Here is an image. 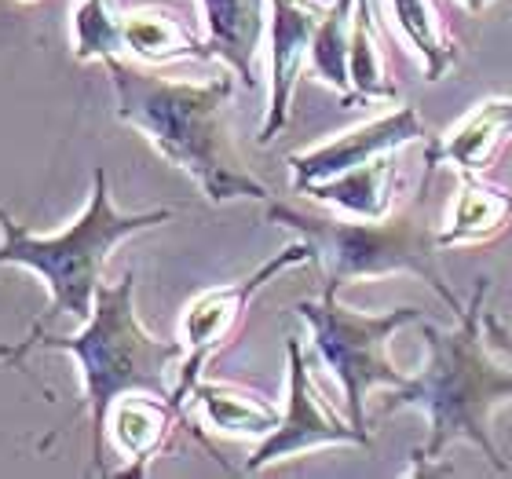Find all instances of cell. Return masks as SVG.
I'll use <instances>...</instances> for the list:
<instances>
[{"label":"cell","mask_w":512,"mask_h":479,"mask_svg":"<svg viewBox=\"0 0 512 479\" xmlns=\"http://www.w3.org/2000/svg\"><path fill=\"white\" fill-rule=\"evenodd\" d=\"M172 209H150V213H118L110 202L107 169H96L92 194L74 224L59 235H33L26 227L0 209V264L30 267L33 275L48 286V311L33 322L30 333L48 330L55 319H74L85 326L96 311V293L103 286L110 253L125 238L169 224Z\"/></svg>","instance_id":"obj_4"},{"label":"cell","mask_w":512,"mask_h":479,"mask_svg":"<svg viewBox=\"0 0 512 479\" xmlns=\"http://www.w3.org/2000/svg\"><path fill=\"white\" fill-rule=\"evenodd\" d=\"M428 136L425 118L417 114V107H395L381 118L366 121V125H355L348 132H341L337 139H326L319 147L311 150H297L289 154L286 165L293 172V187L300 194L308 191L311 183H322L337 176V172H348L355 165H366V161L381 158V154H395V150L410 147V143H421Z\"/></svg>","instance_id":"obj_9"},{"label":"cell","mask_w":512,"mask_h":479,"mask_svg":"<svg viewBox=\"0 0 512 479\" xmlns=\"http://www.w3.org/2000/svg\"><path fill=\"white\" fill-rule=\"evenodd\" d=\"M297 315L311 326L315 355L326 362V370L337 377L344 392V410L366 439L370 436V417L366 399L374 388H399L406 373L388 359V341L403 326L425 319L421 308H392V311H355L341 304V289L322 286L319 300H300Z\"/></svg>","instance_id":"obj_6"},{"label":"cell","mask_w":512,"mask_h":479,"mask_svg":"<svg viewBox=\"0 0 512 479\" xmlns=\"http://www.w3.org/2000/svg\"><path fill=\"white\" fill-rule=\"evenodd\" d=\"M205 44L249 88L256 85V52L267 33L264 0H202Z\"/></svg>","instance_id":"obj_14"},{"label":"cell","mask_w":512,"mask_h":479,"mask_svg":"<svg viewBox=\"0 0 512 479\" xmlns=\"http://www.w3.org/2000/svg\"><path fill=\"white\" fill-rule=\"evenodd\" d=\"M286 355H289V392H286V410L282 421L271 436L256 443L253 458L242 465L246 476L271 469L278 461L300 458L308 450L319 447H374V439H366L352 421L337 417L319 395L315 381H311L308 355L300 348L297 337H286Z\"/></svg>","instance_id":"obj_8"},{"label":"cell","mask_w":512,"mask_h":479,"mask_svg":"<svg viewBox=\"0 0 512 479\" xmlns=\"http://www.w3.org/2000/svg\"><path fill=\"white\" fill-rule=\"evenodd\" d=\"M267 220L297 231L311 245L315 264L326 271V286L341 289L355 278H384V275H417L436 289V297L447 308L461 311L454 286L439 271V242L428 227L421 209H403L384 220H333V216L300 213L286 202H267Z\"/></svg>","instance_id":"obj_5"},{"label":"cell","mask_w":512,"mask_h":479,"mask_svg":"<svg viewBox=\"0 0 512 479\" xmlns=\"http://www.w3.org/2000/svg\"><path fill=\"white\" fill-rule=\"evenodd\" d=\"M458 4H461L465 11H469V15H483V11L491 8L494 0H458Z\"/></svg>","instance_id":"obj_23"},{"label":"cell","mask_w":512,"mask_h":479,"mask_svg":"<svg viewBox=\"0 0 512 479\" xmlns=\"http://www.w3.org/2000/svg\"><path fill=\"white\" fill-rule=\"evenodd\" d=\"M125 52L150 66L180 63V59H213L205 37H194L187 22L169 8L125 11Z\"/></svg>","instance_id":"obj_18"},{"label":"cell","mask_w":512,"mask_h":479,"mask_svg":"<svg viewBox=\"0 0 512 479\" xmlns=\"http://www.w3.org/2000/svg\"><path fill=\"white\" fill-rule=\"evenodd\" d=\"M180 410L150 392H132L121 395L118 403L110 406L107 417V439L114 443L121 458L128 461L125 476H147L150 461L158 458L161 450L169 447L172 428L180 421Z\"/></svg>","instance_id":"obj_12"},{"label":"cell","mask_w":512,"mask_h":479,"mask_svg":"<svg viewBox=\"0 0 512 479\" xmlns=\"http://www.w3.org/2000/svg\"><path fill=\"white\" fill-rule=\"evenodd\" d=\"M300 264H315L311 245L300 242L286 245L278 256H271L267 264H260L249 278L227 282V286H213L198 293V297L183 308L180 319V341H183V362L176 366V388H172V406L187 414V399H191L194 384L202 381V370L213 362V355L224 348L227 341H235L238 326L246 319L249 304L267 282H275L282 271Z\"/></svg>","instance_id":"obj_7"},{"label":"cell","mask_w":512,"mask_h":479,"mask_svg":"<svg viewBox=\"0 0 512 479\" xmlns=\"http://www.w3.org/2000/svg\"><path fill=\"white\" fill-rule=\"evenodd\" d=\"M118 96V121L136 128L172 169L187 172L213 205L253 198L271 202V191L242 165L231 128L224 121L235 81L227 74L213 81H169L121 55L103 63Z\"/></svg>","instance_id":"obj_2"},{"label":"cell","mask_w":512,"mask_h":479,"mask_svg":"<svg viewBox=\"0 0 512 479\" xmlns=\"http://www.w3.org/2000/svg\"><path fill=\"white\" fill-rule=\"evenodd\" d=\"M194 406L202 410L205 425L220 432V436H271L282 421L278 406H271L264 395L238 388L227 381H198L191 392Z\"/></svg>","instance_id":"obj_17"},{"label":"cell","mask_w":512,"mask_h":479,"mask_svg":"<svg viewBox=\"0 0 512 479\" xmlns=\"http://www.w3.org/2000/svg\"><path fill=\"white\" fill-rule=\"evenodd\" d=\"M509 136L512 96L480 99L458 125L447 128L443 136L428 139L425 176H432V169H439V165H450V169L458 172H487V165H491L494 154L502 150V143Z\"/></svg>","instance_id":"obj_11"},{"label":"cell","mask_w":512,"mask_h":479,"mask_svg":"<svg viewBox=\"0 0 512 479\" xmlns=\"http://www.w3.org/2000/svg\"><path fill=\"white\" fill-rule=\"evenodd\" d=\"M483 330H487V341H491V348H498V352H505L512 359V333H509V326H505L498 315L483 311Z\"/></svg>","instance_id":"obj_22"},{"label":"cell","mask_w":512,"mask_h":479,"mask_svg":"<svg viewBox=\"0 0 512 479\" xmlns=\"http://www.w3.org/2000/svg\"><path fill=\"white\" fill-rule=\"evenodd\" d=\"M26 4H33V0H26Z\"/></svg>","instance_id":"obj_24"},{"label":"cell","mask_w":512,"mask_h":479,"mask_svg":"<svg viewBox=\"0 0 512 479\" xmlns=\"http://www.w3.org/2000/svg\"><path fill=\"white\" fill-rule=\"evenodd\" d=\"M491 293V275L476 278L472 300L458 311L454 330H439L421 322V337L428 344V362L417 377H406L392 388L384 414L392 410H421L428 421V436L410 454V472H432L454 443H472L483 450L498 476H509L512 461L494 439V414L512 403V366L491 355V341L483 330V304Z\"/></svg>","instance_id":"obj_1"},{"label":"cell","mask_w":512,"mask_h":479,"mask_svg":"<svg viewBox=\"0 0 512 479\" xmlns=\"http://www.w3.org/2000/svg\"><path fill=\"white\" fill-rule=\"evenodd\" d=\"M395 154H381V158L366 161V165L337 172L330 180L311 183L304 194L315 198L319 205H330V209L355 216V220H384V216H392Z\"/></svg>","instance_id":"obj_15"},{"label":"cell","mask_w":512,"mask_h":479,"mask_svg":"<svg viewBox=\"0 0 512 479\" xmlns=\"http://www.w3.org/2000/svg\"><path fill=\"white\" fill-rule=\"evenodd\" d=\"M322 11L308 0H271L267 15V41H271V99H267V118L260 125V147L289 125V107L297 92L304 66L311 63V41L319 26Z\"/></svg>","instance_id":"obj_10"},{"label":"cell","mask_w":512,"mask_h":479,"mask_svg":"<svg viewBox=\"0 0 512 479\" xmlns=\"http://www.w3.org/2000/svg\"><path fill=\"white\" fill-rule=\"evenodd\" d=\"M348 70H352L355 96L366 103H392L395 85L384 74L381 44L374 33V8L370 0H355V22H352V52H348Z\"/></svg>","instance_id":"obj_20"},{"label":"cell","mask_w":512,"mask_h":479,"mask_svg":"<svg viewBox=\"0 0 512 479\" xmlns=\"http://www.w3.org/2000/svg\"><path fill=\"white\" fill-rule=\"evenodd\" d=\"M388 4H392V19L403 33V41L410 44V52L421 63L425 81H443L458 66L461 44L450 30L439 0H388Z\"/></svg>","instance_id":"obj_16"},{"label":"cell","mask_w":512,"mask_h":479,"mask_svg":"<svg viewBox=\"0 0 512 479\" xmlns=\"http://www.w3.org/2000/svg\"><path fill=\"white\" fill-rule=\"evenodd\" d=\"M512 224V191L487 180L483 172H458V194L450 202L447 224L439 227V249L491 245Z\"/></svg>","instance_id":"obj_13"},{"label":"cell","mask_w":512,"mask_h":479,"mask_svg":"<svg viewBox=\"0 0 512 479\" xmlns=\"http://www.w3.org/2000/svg\"><path fill=\"white\" fill-rule=\"evenodd\" d=\"M352 22H355V0H333L322 11L319 26H315V41H311V74L322 85L333 88L341 96L344 107L359 103L352 88V70H348V52H352Z\"/></svg>","instance_id":"obj_19"},{"label":"cell","mask_w":512,"mask_h":479,"mask_svg":"<svg viewBox=\"0 0 512 479\" xmlns=\"http://www.w3.org/2000/svg\"><path fill=\"white\" fill-rule=\"evenodd\" d=\"M125 52V15L114 0H81L74 11V59L107 63Z\"/></svg>","instance_id":"obj_21"},{"label":"cell","mask_w":512,"mask_h":479,"mask_svg":"<svg viewBox=\"0 0 512 479\" xmlns=\"http://www.w3.org/2000/svg\"><path fill=\"white\" fill-rule=\"evenodd\" d=\"M33 348L44 352L74 355L85 381V410L92 421V469L103 476V443H107V417L110 406L121 395L150 392L172 403L169 381L172 366L183 362V341H161L136 315V271H125L121 282L99 286L96 311L74 337H55L41 330L33 337H22L11 348H0V362H22Z\"/></svg>","instance_id":"obj_3"}]
</instances>
